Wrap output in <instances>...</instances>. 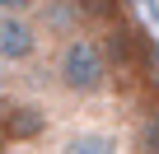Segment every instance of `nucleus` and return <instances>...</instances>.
<instances>
[{
  "label": "nucleus",
  "mask_w": 159,
  "mask_h": 154,
  "mask_svg": "<svg viewBox=\"0 0 159 154\" xmlns=\"http://www.w3.org/2000/svg\"><path fill=\"white\" fill-rule=\"evenodd\" d=\"M66 149H94V154H103V149H117V140L112 135H75Z\"/></svg>",
  "instance_id": "obj_8"
},
{
  "label": "nucleus",
  "mask_w": 159,
  "mask_h": 154,
  "mask_svg": "<svg viewBox=\"0 0 159 154\" xmlns=\"http://www.w3.org/2000/svg\"><path fill=\"white\" fill-rule=\"evenodd\" d=\"M47 108L42 103H14L5 117H0V126H5V140L10 145H28V140H42V131H47Z\"/></svg>",
  "instance_id": "obj_4"
},
{
  "label": "nucleus",
  "mask_w": 159,
  "mask_h": 154,
  "mask_svg": "<svg viewBox=\"0 0 159 154\" xmlns=\"http://www.w3.org/2000/svg\"><path fill=\"white\" fill-rule=\"evenodd\" d=\"M136 145H140V149H159V112H150V117L140 121V131H136Z\"/></svg>",
  "instance_id": "obj_7"
},
{
  "label": "nucleus",
  "mask_w": 159,
  "mask_h": 154,
  "mask_svg": "<svg viewBox=\"0 0 159 154\" xmlns=\"http://www.w3.org/2000/svg\"><path fill=\"white\" fill-rule=\"evenodd\" d=\"M84 5V14H89V24H108V19H117V14H126V0H80Z\"/></svg>",
  "instance_id": "obj_6"
},
{
  "label": "nucleus",
  "mask_w": 159,
  "mask_h": 154,
  "mask_svg": "<svg viewBox=\"0 0 159 154\" xmlns=\"http://www.w3.org/2000/svg\"><path fill=\"white\" fill-rule=\"evenodd\" d=\"M103 33V51H108V61H112V70H150V61H154V51H150V37H145V28L140 24H131L126 14H117V19H108V24H98Z\"/></svg>",
  "instance_id": "obj_2"
},
{
  "label": "nucleus",
  "mask_w": 159,
  "mask_h": 154,
  "mask_svg": "<svg viewBox=\"0 0 159 154\" xmlns=\"http://www.w3.org/2000/svg\"><path fill=\"white\" fill-rule=\"evenodd\" d=\"M0 10H19V14H33L38 0H0Z\"/></svg>",
  "instance_id": "obj_9"
},
{
  "label": "nucleus",
  "mask_w": 159,
  "mask_h": 154,
  "mask_svg": "<svg viewBox=\"0 0 159 154\" xmlns=\"http://www.w3.org/2000/svg\"><path fill=\"white\" fill-rule=\"evenodd\" d=\"M5 145H10V140H5V126H0V149H5Z\"/></svg>",
  "instance_id": "obj_11"
},
{
  "label": "nucleus",
  "mask_w": 159,
  "mask_h": 154,
  "mask_svg": "<svg viewBox=\"0 0 159 154\" xmlns=\"http://www.w3.org/2000/svg\"><path fill=\"white\" fill-rule=\"evenodd\" d=\"M52 80H56V89L66 98H98V94H108L112 61L103 51V37L84 33V28L70 33V37H61L56 61H52Z\"/></svg>",
  "instance_id": "obj_1"
},
{
  "label": "nucleus",
  "mask_w": 159,
  "mask_h": 154,
  "mask_svg": "<svg viewBox=\"0 0 159 154\" xmlns=\"http://www.w3.org/2000/svg\"><path fill=\"white\" fill-rule=\"evenodd\" d=\"M38 14H42V33H52V37H70L89 24L80 0H38Z\"/></svg>",
  "instance_id": "obj_5"
},
{
  "label": "nucleus",
  "mask_w": 159,
  "mask_h": 154,
  "mask_svg": "<svg viewBox=\"0 0 159 154\" xmlns=\"http://www.w3.org/2000/svg\"><path fill=\"white\" fill-rule=\"evenodd\" d=\"M38 42H42V24L33 14H19V10H0V61L5 65H24L38 56Z\"/></svg>",
  "instance_id": "obj_3"
},
{
  "label": "nucleus",
  "mask_w": 159,
  "mask_h": 154,
  "mask_svg": "<svg viewBox=\"0 0 159 154\" xmlns=\"http://www.w3.org/2000/svg\"><path fill=\"white\" fill-rule=\"evenodd\" d=\"M5 70H10V65H5V61H0V89H5V80H10V75H5Z\"/></svg>",
  "instance_id": "obj_10"
}]
</instances>
